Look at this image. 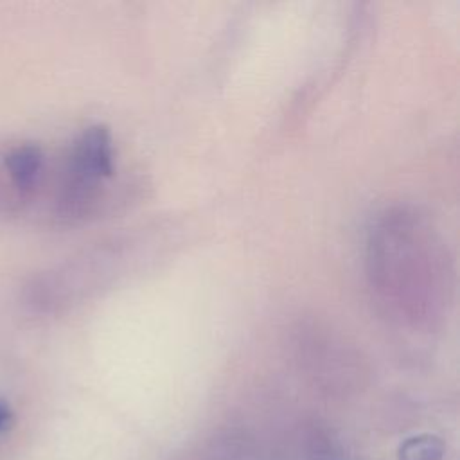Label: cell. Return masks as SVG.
<instances>
[{
	"label": "cell",
	"mask_w": 460,
	"mask_h": 460,
	"mask_svg": "<svg viewBox=\"0 0 460 460\" xmlns=\"http://www.w3.org/2000/svg\"><path fill=\"white\" fill-rule=\"evenodd\" d=\"M367 277L392 320L431 327L447 311L451 259L433 223L415 208H386L367 237Z\"/></svg>",
	"instance_id": "obj_1"
},
{
	"label": "cell",
	"mask_w": 460,
	"mask_h": 460,
	"mask_svg": "<svg viewBox=\"0 0 460 460\" xmlns=\"http://www.w3.org/2000/svg\"><path fill=\"white\" fill-rule=\"evenodd\" d=\"M115 171V147L110 129L101 124L86 128L68 155L66 174L58 199L61 214L66 217L92 214Z\"/></svg>",
	"instance_id": "obj_2"
},
{
	"label": "cell",
	"mask_w": 460,
	"mask_h": 460,
	"mask_svg": "<svg viewBox=\"0 0 460 460\" xmlns=\"http://www.w3.org/2000/svg\"><path fill=\"white\" fill-rule=\"evenodd\" d=\"M43 165L45 156L36 144H18L2 155V169L18 196H29L36 189L43 174Z\"/></svg>",
	"instance_id": "obj_3"
},
{
	"label": "cell",
	"mask_w": 460,
	"mask_h": 460,
	"mask_svg": "<svg viewBox=\"0 0 460 460\" xmlns=\"http://www.w3.org/2000/svg\"><path fill=\"white\" fill-rule=\"evenodd\" d=\"M444 456V444L440 438L431 435H419L408 438L401 449V460H442Z\"/></svg>",
	"instance_id": "obj_4"
},
{
	"label": "cell",
	"mask_w": 460,
	"mask_h": 460,
	"mask_svg": "<svg viewBox=\"0 0 460 460\" xmlns=\"http://www.w3.org/2000/svg\"><path fill=\"white\" fill-rule=\"evenodd\" d=\"M9 420H11V410L4 402H0V431H4L7 428Z\"/></svg>",
	"instance_id": "obj_5"
}]
</instances>
